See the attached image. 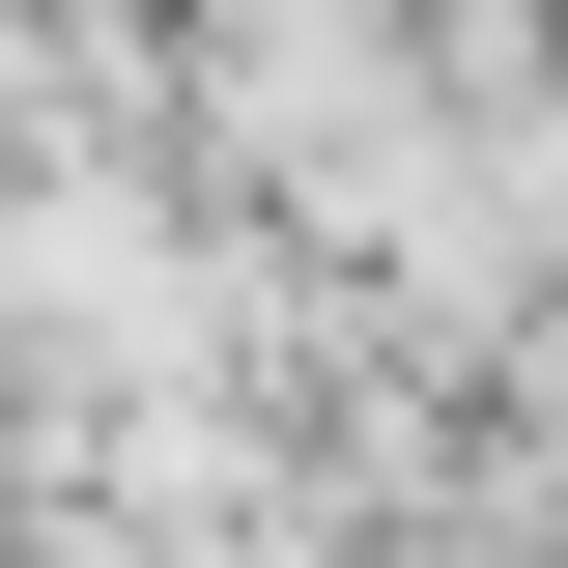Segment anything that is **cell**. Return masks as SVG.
<instances>
[{"label": "cell", "mask_w": 568, "mask_h": 568, "mask_svg": "<svg viewBox=\"0 0 568 568\" xmlns=\"http://www.w3.org/2000/svg\"><path fill=\"white\" fill-rule=\"evenodd\" d=\"M0 29H85V0H0Z\"/></svg>", "instance_id": "1"}]
</instances>
